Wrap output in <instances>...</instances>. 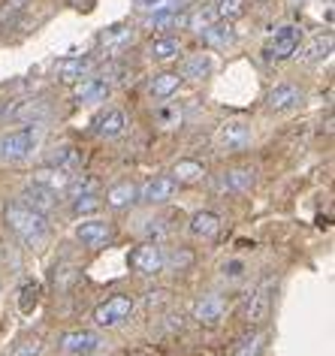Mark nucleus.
<instances>
[{"label":"nucleus","mask_w":335,"mask_h":356,"mask_svg":"<svg viewBox=\"0 0 335 356\" xmlns=\"http://www.w3.org/2000/svg\"><path fill=\"white\" fill-rule=\"evenodd\" d=\"M58 347L70 356H88L97 353L103 347V338L97 332H88V329H76V332H64L58 338Z\"/></svg>","instance_id":"7"},{"label":"nucleus","mask_w":335,"mask_h":356,"mask_svg":"<svg viewBox=\"0 0 335 356\" xmlns=\"http://www.w3.org/2000/svg\"><path fill=\"white\" fill-rule=\"evenodd\" d=\"M148 58L154 60V64H170V60H175L181 55V42L175 37H157L148 42Z\"/></svg>","instance_id":"18"},{"label":"nucleus","mask_w":335,"mask_h":356,"mask_svg":"<svg viewBox=\"0 0 335 356\" xmlns=\"http://www.w3.org/2000/svg\"><path fill=\"white\" fill-rule=\"evenodd\" d=\"M130 40H133V31H130V28H109V31H103V37H100V42L106 49L127 46Z\"/></svg>","instance_id":"31"},{"label":"nucleus","mask_w":335,"mask_h":356,"mask_svg":"<svg viewBox=\"0 0 335 356\" xmlns=\"http://www.w3.org/2000/svg\"><path fill=\"white\" fill-rule=\"evenodd\" d=\"M218 229H220V218L215 211H197L190 218V233L197 238H211V236H218Z\"/></svg>","instance_id":"23"},{"label":"nucleus","mask_w":335,"mask_h":356,"mask_svg":"<svg viewBox=\"0 0 335 356\" xmlns=\"http://www.w3.org/2000/svg\"><path fill=\"white\" fill-rule=\"evenodd\" d=\"M215 142L220 151H245L254 142V130L248 121H224L215 133Z\"/></svg>","instance_id":"5"},{"label":"nucleus","mask_w":335,"mask_h":356,"mask_svg":"<svg viewBox=\"0 0 335 356\" xmlns=\"http://www.w3.org/2000/svg\"><path fill=\"white\" fill-rule=\"evenodd\" d=\"M133 308H136L133 296H127V293H118V296L106 299L103 305H97V308H94V323H97V326H103V329L121 326L130 314H133Z\"/></svg>","instance_id":"4"},{"label":"nucleus","mask_w":335,"mask_h":356,"mask_svg":"<svg viewBox=\"0 0 335 356\" xmlns=\"http://www.w3.org/2000/svg\"><path fill=\"white\" fill-rule=\"evenodd\" d=\"M184 13L181 6L179 10H163V13H152L145 15V28L148 31H175V28H184Z\"/></svg>","instance_id":"21"},{"label":"nucleus","mask_w":335,"mask_h":356,"mask_svg":"<svg viewBox=\"0 0 335 356\" xmlns=\"http://www.w3.org/2000/svg\"><path fill=\"white\" fill-rule=\"evenodd\" d=\"M22 202L24 206H31L33 211H40V215H49V211L58 209V193L49 191V188H40V184H28V188L22 191Z\"/></svg>","instance_id":"15"},{"label":"nucleus","mask_w":335,"mask_h":356,"mask_svg":"<svg viewBox=\"0 0 335 356\" xmlns=\"http://www.w3.org/2000/svg\"><path fill=\"white\" fill-rule=\"evenodd\" d=\"M299 42H302V28H299V24H281L266 40L263 55H266V60H287L296 55Z\"/></svg>","instance_id":"3"},{"label":"nucleus","mask_w":335,"mask_h":356,"mask_svg":"<svg viewBox=\"0 0 335 356\" xmlns=\"http://www.w3.org/2000/svg\"><path fill=\"white\" fill-rule=\"evenodd\" d=\"M42 338H24L22 344H15V350H13V356H40L42 353Z\"/></svg>","instance_id":"36"},{"label":"nucleus","mask_w":335,"mask_h":356,"mask_svg":"<svg viewBox=\"0 0 335 356\" xmlns=\"http://www.w3.org/2000/svg\"><path fill=\"white\" fill-rule=\"evenodd\" d=\"M112 91V85L106 82V79H97V76H85V79H79V85H76V94H73V100L79 106H91V103H103L106 97H109Z\"/></svg>","instance_id":"11"},{"label":"nucleus","mask_w":335,"mask_h":356,"mask_svg":"<svg viewBox=\"0 0 335 356\" xmlns=\"http://www.w3.org/2000/svg\"><path fill=\"white\" fill-rule=\"evenodd\" d=\"M224 275H230V278H239V275H242V263H239V260L227 263V266H224Z\"/></svg>","instance_id":"40"},{"label":"nucleus","mask_w":335,"mask_h":356,"mask_svg":"<svg viewBox=\"0 0 335 356\" xmlns=\"http://www.w3.org/2000/svg\"><path fill=\"white\" fill-rule=\"evenodd\" d=\"M64 191L70 193V200H76V197H85V193H97L100 191V181L94 175H70Z\"/></svg>","instance_id":"26"},{"label":"nucleus","mask_w":335,"mask_h":356,"mask_svg":"<svg viewBox=\"0 0 335 356\" xmlns=\"http://www.w3.org/2000/svg\"><path fill=\"white\" fill-rule=\"evenodd\" d=\"M76 238L85 248H103L112 238V224H109V220H100V218L82 220V224L76 227Z\"/></svg>","instance_id":"10"},{"label":"nucleus","mask_w":335,"mask_h":356,"mask_svg":"<svg viewBox=\"0 0 335 356\" xmlns=\"http://www.w3.org/2000/svg\"><path fill=\"white\" fill-rule=\"evenodd\" d=\"M130 266L145 275V278H152V275H161L166 269V251L161 248V242H145L142 248H136L133 254H130Z\"/></svg>","instance_id":"6"},{"label":"nucleus","mask_w":335,"mask_h":356,"mask_svg":"<svg viewBox=\"0 0 335 356\" xmlns=\"http://www.w3.org/2000/svg\"><path fill=\"white\" fill-rule=\"evenodd\" d=\"M206 175V166L199 160H179L175 163V181H184V184H193Z\"/></svg>","instance_id":"30"},{"label":"nucleus","mask_w":335,"mask_h":356,"mask_svg":"<svg viewBox=\"0 0 335 356\" xmlns=\"http://www.w3.org/2000/svg\"><path fill=\"white\" fill-rule=\"evenodd\" d=\"M215 15L218 19H227V22L239 19V15H245V0H218Z\"/></svg>","instance_id":"32"},{"label":"nucleus","mask_w":335,"mask_h":356,"mask_svg":"<svg viewBox=\"0 0 335 356\" xmlns=\"http://www.w3.org/2000/svg\"><path fill=\"white\" fill-rule=\"evenodd\" d=\"M133 200H136V188L130 181H121V184H115V188L106 191V202H109L112 209H124Z\"/></svg>","instance_id":"27"},{"label":"nucleus","mask_w":335,"mask_h":356,"mask_svg":"<svg viewBox=\"0 0 335 356\" xmlns=\"http://www.w3.org/2000/svg\"><path fill=\"white\" fill-rule=\"evenodd\" d=\"M3 215H6V227H10L13 233L22 238V242L40 245L42 238L49 236V220H46V215L33 211L31 206H24V202H10Z\"/></svg>","instance_id":"1"},{"label":"nucleus","mask_w":335,"mask_h":356,"mask_svg":"<svg viewBox=\"0 0 335 356\" xmlns=\"http://www.w3.org/2000/svg\"><path fill=\"white\" fill-rule=\"evenodd\" d=\"M202 33V40L209 42V46H215V49H230L233 42H236V28L227 19H220V22H211L206 31H199Z\"/></svg>","instance_id":"17"},{"label":"nucleus","mask_w":335,"mask_h":356,"mask_svg":"<svg viewBox=\"0 0 335 356\" xmlns=\"http://www.w3.org/2000/svg\"><path fill=\"white\" fill-rule=\"evenodd\" d=\"M293 3H302V0H293Z\"/></svg>","instance_id":"41"},{"label":"nucleus","mask_w":335,"mask_h":356,"mask_svg":"<svg viewBox=\"0 0 335 356\" xmlns=\"http://www.w3.org/2000/svg\"><path fill=\"white\" fill-rule=\"evenodd\" d=\"M31 296L37 299L40 290H37V287H24V290H22V311H31V308H33V305H31Z\"/></svg>","instance_id":"39"},{"label":"nucleus","mask_w":335,"mask_h":356,"mask_svg":"<svg viewBox=\"0 0 335 356\" xmlns=\"http://www.w3.org/2000/svg\"><path fill=\"white\" fill-rule=\"evenodd\" d=\"M215 19H218V15H215V10H211V6H197L193 13L184 15V28L193 31V33H199V31H206Z\"/></svg>","instance_id":"29"},{"label":"nucleus","mask_w":335,"mask_h":356,"mask_svg":"<svg viewBox=\"0 0 335 356\" xmlns=\"http://www.w3.org/2000/svg\"><path fill=\"white\" fill-rule=\"evenodd\" d=\"M272 290H275V281L266 278L254 290V296L248 299V308H245V320L248 323H263L269 317V308H272Z\"/></svg>","instance_id":"9"},{"label":"nucleus","mask_w":335,"mask_h":356,"mask_svg":"<svg viewBox=\"0 0 335 356\" xmlns=\"http://www.w3.org/2000/svg\"><path fill=\"white\" fill-rule=\"evenodd\" d=\"M42 139V124H28V127L0 133V163H22L37 151Z\"/></svg>","instance_id":"2"},{"label":"nucleus","mask_w":335,"mask_h":356,"mask_svg":"<svg viewBox=\"0 0 335 356\" xmlns=\"http://www.w3.org/2000/svg\"><path fill=\"white\" fill-rule=\"evenodd\" d=\"M299 103H302V91L290 82H278L266 97V106L272 112H290V109H296Z\"/></svg>","instance_id":"13"},{"label":"nucleus","mask_w":335,"mask_h":356,"mask_svg":"<svg viewBox=\"0 0 335 356\" xmlns=\"http://www.w3.org/2000/svg\"><path fill=\"white\" fill-rule=\"evenodd\" d=\"M163 236H166L163 220H148V227H145V238H148V242H161Z\"/></svg>","instance_id":"38"},{"label":"nucleus","mask_w":335,"mask_h":356,"mask_svg":"<svg viewBox=\"0 0 335 356\" xmlns=\"http://www.w3.org/2000/svg\"><path fill=\"white\" fill-rule=\"evenodd\" d=\"M215 188L220 193H245L254 188V169L251 166H236V169H227L224 175H218Z\"/></svg>","instance_id":"12"},{"label":"nucleus","mask_w":335,"mask_h":356,"mask_svg":"<svg viewBox=\"0 0 335 356\" xmlns=\"http://www.w3.org/2000/svg\"><path fill=\"white\" fill-rule=\"evenodd\" d=\"M260 353H263V335H254L239 347V353L236 356H260Z\"/></svg>","instance_id":"37"},{"label":"nucleus","mask_w":335,"mask_h":356,"mask_svg":"<svg viewBox=\"0 0 335 356\" xmlns=\"http://www.w3.org/2000/svg\"><path fill=\"white\" fill-rule=\"evenodd\" d=\"M329 55H332V37H329V33H326V37L320 33V37H314L302 49V55H299V58H302V60H323V58H329Z\"/></svg>","instance_id":"28"},{"label":"nucleus","mask_w":335,"mask_h":356,"mask_svg":"<svg viewBox=\"0 0 335 356\" xmlns=\"http://www.w3.org/2000/svg\"><path fill=\"white\" fill-rule=\"evenodd\" d=\"M211 55H206V51H199V55H193L184 60L181 67V79H190V82H199V79H206L211 73Z\"/></svg>","instance_id":"24"},{"label":"nucleus","mask_w":335,"mask_h":356,"mask_svg":"<svg viewBox=\"0 0 335 356\" xmlns=\"http://www.w3.org/2000/svg\"><path fill=\"white\" fill-rule=\"evenodd\" d=\"M94 133L100 139H115V136H121L124 133V127H127V115L121 112V109H106V112H100L94 118Z\"/></svg>","instance_id":"14"},{"label":"nucleus","mask_w":335,"mask_h":356,"mask_svg":"<svg viewBox=\"0 0 335 356\" xmlns=\"http://www.w3.org/2000/svg\"><path fill=\"white\" fill-rule=\"evenodd\" d=\"M179 88H181V76L179 73H157V76H152V82H148V91H152L157 100L172 97Z\"/></svg>","instance_id":"22"},{"label":"nucleus","mask_w":335,"mask_h":356,"mask_svg":"<svg viewBox=\"0 0 335 356\" xmlns=\"http://www.w3.org/2000/svg\"><path fill=\"white\" fill-rule=\"evenodd\" d=\"M88 356H97V353H88Z\"/></svg>","instance_id":"42"},{"label":"nucleus","mask_w":335,"mask_h":356,"mask_svg":"<svg viewBox=\"0 0 335 356\" xmlns=\"http://www.w3.org/2000/svg\"><path fill=\"white\" fill-rule=\"evenodd\" d=\"M224 311H227L224 299L215 296V293H209V296H202L197 302V308H193V317H197L199 323H206V326H215L218 320L224 317Z\"/></svg>","instance_id":"19"},{"label":"nucleus","mask_w":335,"mask_h":356,"mask_svg":"<svg viewBox=\"0 0 335 356\" xmlns=\"http://www.w3.org/2000/svg\"><path fill=\"white\" fill-rule=\"evenodd\" d=\"M179 191V181L170 175H157L152 178V181H145L142 188L136 191V200L139 202H145V206H161V202L166 200H172V193Z\"/></svg>","instance_id":"8"},{"label":"nucleus","mask_w":335,"mask_h":356,"mask_svg":"<svg viewBox=\"0 0 335 356\" xmlns=\"http://www.w3.org/2000/svg\"><path fill=\"white\" fill-rule=\"evenodd\" d=\"M91 70H94V58H82V55L64 58L55 64V73L60 76V82H70V85L79 82V79H85V76H91Z\"/></svg>","instance_id":"16"},{"label":"nucleus","mask_w":335,"mask_h":356,"mask_svg":"<svg viewBox=\"0 0 335 356\" xmlns=\"http://www.w3.org/2000/svg\"><path fill=\"white\" fill-rule=\"evenodd\" d=\"M181 0H136V10L142 15H152V13H163V10H179Z\"/></svg>","instance_id":"33"},{"label":"nucleus","mask_w":335,"mask_h":356,"mask_svg":"<svg viewBox=\"0 0 335 356\" xmlns=\"http://www.w3.org/2000/svg\"><path fill=\"white\" fill-rule=\"evenodd\" d=\"M51 166H60V169H76L79 163H82V154H79V148L76 145H70V142H60V145L51 148V160H49Z\"/></svg>","instance_id":"25"},{"label":"nucleus","mask_w":335,"mask_h":356,"mask_svg":"<svg viewBox=\"0 0 335 356\" xmlns=\"http://www.w3.org/2000/svg\"><path fill=\"white\" fill-rule=\"evenodd\" d=\"M67 181H70V172H67V169L51 166V163L33 172V184H40V188H49V191H55V193L64 191Z\"/></svg>","instance_id":"20"},{"label":"nucleus","mask_w":335,"mask_h":356,"mask_svg":"<svg viewBox=\"0 0 335 356\" xmlns=\"http://www.w3.org/2000/svg\"><path fill=\"white\" fill-rule=\"evenodd\" d=\"M24 10H28V0H6L0 10V22H15Z\"/></svg>","instance_id":"35"},{"label":"nucleus","mask_w":335,"mask_h":356,"mask_svg":"<svg viewBox=\"0 0 335 356\" xmlns=\"http://www.w3.org/2000/svg\"><path fill=\"white\" fill-rule=\"evenodd\" d=\"M97 209H100V200H97V193H85V197H76L73 200V211H76V215H94Z\"/></svg>","instance_id":"34"}]
</instances>
